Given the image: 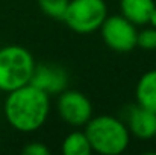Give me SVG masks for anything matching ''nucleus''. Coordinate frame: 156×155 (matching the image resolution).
Segmentation results:
<instances>
[{
	"label": "nucleus",
	"instance_id": "nucleus-1",
	"mask_svg": "<svg viewBox=\"0 0 156 155\" xmlns=\"http://www.w3.org/2000/svg\"><path fill=\"white\" fill-rule=\"evenodd\" d=\"M50 113V96L32 84H26L9 91L5 101V116L8 123L21 132L40 129Z\"/></svg>",
	"mask_w": 156,
	"mask_h": 155
},
{
	"label": "nucleus",
	"instance_id": "nucleus-2",
	"mask_svg": "<svg viewBox=\"0 0 156 155\" xmlns=\"http://www.w3.org/2000/svg\"><path fill=\"white\" fill-rule=\"evenodd\" d=\"M91 149L102 155L123 154L130 142V132L123 120L114 116H96L85 125Z\"/></svg>",
	"mask_w": 156,
	"mask_h": 155
},
{
	"label": "nucleus",
	"instance_id": "nucleus-3",
	"mask_svg": "<svg viewBox=\"0 0 156 155\" xmlns=\"http://www.w3.org/2000/svg\"><path fill=\"white\" fill-rule=\"evenodd\" d=\"M35 61L23 46L11 44L0 49V90L12 91L30 82Z\"/></svg>",
	"mask_w": 156,
	"mask_h": 155
},
{
	"label": "nucleus",
	"instance_id": "nucleus-4",
	"mask_svg": "<svg viewBox=\"0 0 156 155\" xmlns=\"http://www.w3.org/2000/svg\"><path fill=\"white\" fill-rule=\"evenodd\" d=\"M106 17L105 0H70L62 21L77 34H91L100 29Z\"/></svg>",
	"mask_w": 156,
	"mask_h": 155
},
{
	"label": "nucleus",
	"instance_id": "nucleus-5",
	"mask_svg": "<svg viewBox=\"0 0 156 155\" xmlns=\"http://www.w3.org/2000/svg\"><path fill=\"white\" fill-rule=\"evenodd\" d=\"M100 34L105 44L114 52L127 53L136 47L138 31L135 24L123 15L106 17L100 26Z\"/></svg>",
	"mask_w": 156,
	"mask_h": 155
},
{
	"label": "nucleus",
	"instance_id": "nucleus-6",
	"mask_svg": "<svg viewBox=\"0 0 156 155\" xmlns=\"http://www.w3.org/2000/svg\"><path fill=\"white\" fill-rule=\"evenodd\" d=\"M58 113L67 125L85 126L93 117V103L77 90H64L58 98Z\"/></svg>",
	"mask_w": 156,
	"mask_h": 155
},
{
	"label": "nucleus",
	"instance_id": "nucleus-7",
	"mask_svg": "<svg viewBox=\"0 0 156 155\" xmlns=\"http://www.w3.org/2000/svg\"><path fill=\"white\" fill-rule=\"evenodd\" d=\"M29 84L46 91L49 96L59 94L64 90H67L68 73L64 67L58 64H40V65H35V70Z\"/></svg>",
	"mask_w": 156,
	"mask_h": 155
},
{
	"label": "nucleus",
	"instance_id": "nucleus-8",
	"mask_svg": "<svg viewBox=\"0 0 156 155\" xmlns=\"http://www.w3.org/2000/svg\"><path fill=\"white\" fill-rule=\"evenodd\" d=\"M126 126L132 135L141 140H149L156 134V113L138 103L132 105L126 116Z\"/></svg>",
	"mask_w": 156,
	"mask_h": 155
},
{
	"label": "nucleus",
	"instance_id": "nucleus-9",
	"mask_svg": "<svg viewBox=\"0 0 156 155\" xmlns=\"http://www.w3.org/2000/svg\"><path fill=\"white\" fill-rule=\"evenodd\" d=\"M155 6V0H120L121 15L135 26L147 24Z\"/></svg>",
	"mask_w": 156,
	"mask_h": 155
},
{
	"label": "nucleus",
	"instance_id": "nucleus-10",
	"mask_svg": "<svg viewBox=\"0 0 156 155\" xmlns=\"http://www.w3.org/2000/svg\"><path fill=\"white\" fill-rule=\"evenodd\" d=\"M136 103L156 113V70L146 72L135 88Z\"/></svg>",
	"mask_w": 156,
	"mask_h": 155
},
{
	"label": "nucleus",
	"instance_id": "nucleus-11",
	"mask_svg": "<svg viewBox=\"0 0 156 155\" xmlns=\"http://www.w3.org/2000/svg\"><path fill=\"white\" fill-rule=\"evenodd\" d=\"M93 152L90 140L85 131L70 132L62 142V154L64 155H90Z\"/></svg>",
	"mask_w": 156,
	"mask_h": 155
},
{
	"label": "nucleus",
	"instance_id": "nucleus-12",
	"mask_svg": "<svg viewBox=\"0 0 156 155\" xmlns=\"http://www.w3.org/2000/svg\"><path fill=\"white\" fill-rule=\"evenodd\" d=\"M68 3H70V0H38V5H40V9L43 11V14H46L47 17L55 18V20L64 18Z\"/></svg>",
	"mask_w": 156,
	"mask_h": 155
},
{
	"label": "nucleus",
	"instance_id": "nucleus-13",
	"mask_svg": "<svg viewBox=\"0 0 156 155\" xmlns=\"http://www.w3.org/2000/svg\"><path fill=\"white\" fill-rule=\"evenodd\" d=\"M136 47H141L143 50H156V28L150 26L147 29H143L138 32L136 38Z\"/></svg>",
	"mask_w": 156,
	"mask_h": 155
},
{
	"label": "nucleus",
	"instance_id": "nucleus-14",
	"mask_svg": "<svg viewBox=\"0 0 156 155\" xmlns=\"http://www.w3.org/2000/svg\"><path fill=\"white\" fill-rule=\"evenodd\" d=\"M23 154L24 155H50V149L40 142H32L27 143L23 148Z\"/></svg>",
	"mask_w": 156,
	"mask_h": 155
},
{
	"label": "nucleus",
	"instance_id": "nucleus-15",
	"mask_svg": "<svg viewBox=\"0 0 156 155\" xmlns=\"http://www.w3.org/2000/svg\"><path fill=\"white\" fill-rule=\"evenodd\" d=\"M149 24H150V26H153V28H156V6H155V9L152 11V14H150Z\"/></svg>",
	"mask_w": 156,
	"mask_h": 155
},
{
	"label": "nucleus",
	"instance_id": "nucleus-16",
	"mask_svg": "<svg viewBox=\"0 0 156 155\" xmlns=\"http://www.w3.org/2000/svg\"><path fill=\"white\" fill-rule=\"evenodd\" d=\"M155 137H156V134H155Z\"/></svg>",
	"mask_w": 156,
	"mask_h": 155
},
{
	"label": "nucleus",
	"instance_id": "nucleus-17",
	"mask_svg": "<svg viewBox=\"0 0 156 155\" xmlns=\"http://www.w3.org/2000/svg\"><path fill=\"white\" fill-rule=\"evenodd\" d=\"M0 91H2V90H0Z\"/></svg>",
	"mask_w": 156,
	"mask_h": 155
}]
</instances>
